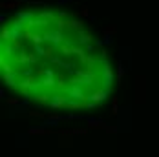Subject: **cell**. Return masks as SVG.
<instances>
[{
	"label": "cell",
	"mask_w": 159,
	"mask_h": 157,
	"mask_svg": "<svg viewBox=\"0 0 159 157\" xmlns=\"http://www.w3.org/2000/svg\"><path fill=\"white\" fill-rule=\"evenodd\" d=\"M99 66H101V80H103V88L112 90L113 82H115V75H113L110 60H99Z\"/></svg>",
	"instance_id": "cell-1"
},
{
	"label": "cell",
	"mask_w": 159,
	"mask_h": 157,
	"mask_svg": "<svg viewBox=\"0 0 159 157\" xmlns=\"http://www.w3.org/2000/svg\"><path fill=\"white\" fill-rule=\"evenodd\" d=\"M66 91V99H70V101H79V102H84V101H88V95L84 93L82 86L73 80H70V84L64 88Z\"/></svg>",
	"instance_id": "cell-2"
},
{
	"label": "cell",
	"mask_w": 159,
	"mask_h": 157,
	"mask_svg": "<svg viewBox=\"0 0 159 157\" xmlns=\"http://www.w3.org/2000/svg\"><path fill=\"white\" fill-rule=\"evenodd\" d=\"M44 38L51 44L53 49H61L64 46V33L61 29H57V27H53V29L50 27V29L44 33Z\"/></svg>",
	"instance_id": "cell-3"
},
{
	"label": "cell",
	"mask_w": 159,
	"mask_h": 157,
	"mask_svg": "<svg viewBox=\"0 0 159 157\" xmlns=\"http://www.w3.org/2000/svg\"><path fill=\"white\" fill-rule=\"evenodd\" d=\"M71 80L81 84V86H92L95 82V71L93 69H79Z\"/></svg>",
	"instance_id": "cell-4"
},
{
	"label": "cell",
	"mask_w": 159,
	"mask_h": 157,
	"mask_svg": "<svg viewBox=\"0 0 159 157\" xmlns=\"http://www.w3.org/2000/svg\"><path fill=\"white\" fill-rule=\"evenodd\" d=\"M110 95H112V90L101 88V90H95L93 93L88 95V101H90V102H95V104H101V102H104Z\"/></svg>",
	"instance_id": "cell-5"
},
{
	"label": "cell",
	"mask_w": 159,
	"mask_h": 157,
	"mask_svg": "<svg viewBox=\"0 0 159 157\" xmlns=\"http://www.w3.org/2000/svg\"><path fill=\"white\" fill-rule=\"evenodd\" d=\"M24 22H20L18 18L15 20V22H11V26H9V29H11V37H13V42H18V40H22V37H24Z\"/></svg>",
	"instance_id": "cell-6"
},
{
	"label": "cell",
	"mask_w": 159,
	"mask_h": 157,
	"mask_svg": "<svg viewBox=\"0 0 159 157\" xmlns=\"http://www.w3.org/2000/svg\"><path fill=\"white\" fill-rule=\"evenodd\" d=\"M66 102H68L66 97H62V95H51V101L48 102V106H50L51 110H57V108L66 106Z\"/></svg>",
	"instance_id": "cell-7"
},
{
	"label": "cell",
	"mask_w": 159,
	"mask_h": 157,
	"mask_svg": "<svg viewBox=\"0 0 159 157\" xmlns=\"http://www.w3.org/2000/svg\"><path fill=\"white\" fill-rule=\"evenodd\" d=\"M66 27H68V29H71V31H77L79 33V31H84V22L73 18V20H68L66 22Z\"/></svg>",
	"instance_id": "cell-8"
},
{
	"label": "cell",
	"mask_w": 159,
	"mask_h": 157,
	"mask_svg": "<svg viewBox=\"0 0 159 157\" xmlns=\"http://www.w3.org/2000/svg\"><path fill=\"white\" fill-rule=\"evenodd\" d=\"M37 15L35 13H31V11H24V13H17V18L20 20V22H24L26 26H30L31 24V20L35 18Z\"/></svg>",
	"instance_id": "cell-9"
},
{
	"label": "cell",
	"mask_w": 159,
	"mask_h": 157,
	"mask_svg": "<svg viewBox=\"0 0 159 157\" xmlns=\"http://www.w3.org/2000/svg\"><path fill=\"white\" fill-rule=\"evenodd\" d=\"M77 42L82 46H90V42H92V35L90 33H86V31H79L77 33Z\"/></svg>",
	"instance_id": "cell-10"
},
{
	"label": "cell",
	"mask_w": 159,
	"mask_h": 157,
	"mask_svg": "<svg viewBox=\"0 0 159 157\" xmlns=\"http://www.w3.org/2000/svg\"><path fill=\"white\" fill-rule=\"evenodd\" d=\"M38 82H40L42 88H59V84H57L59 80H57L55 77H44V79H40Z\"/></svg>",
	"instance_id": "cell-11"
},
{
	"label": "cell",
	"mask_w": 159,
	"mask_h": 157,
	"mask_svg": "<svg viewBox=\"0 0 159 157\" xmlns=\"http://www.w3.org/2000/svg\"><path fill=\"white\" fill-rule=\"evenodd\" d=\"M61 55H64V57L75 55V46H73V44H70V42H66V44L61 48Z\"/></svg>",
	"instance_id": "cell-12"
},
{
	"label": "cell",
	"mask_w": 159,
	"mask_h": 157,
	"mask_svg": "<svg viewBox=\"0 0 159 157\" xmlns=\"http://www.w3.org/2000/svg\"><path fill=\"white\" fill-rule=\"evenodd\" d=\"M61 68H62L64 71H68V73H73V75L79 71V69H77V66H75V62H62V64H61Z\"/></svg>",
	"instance_id": "cell-13"
},
{
	"label": "cell",
	"mask_w": 159,
	"mask_h": 157,
	"mask_svg": "<svg viewBox=\"0 0 159 157\" xmlns=\"http://www.w3.org/2000/svg\"><path fill=\"white\" fill-rule=\"evenodd\" d=\"M33 51L37 55V59H44V57H48V49L42 48V46H33Z\"/></svg>",
	"instance_id": "cell-14"
},
{
	"label": "cell",
	"mask_w": 159,
	"mask_h": 157,
	"mask_svg": "<svg viewBox=\"0 0 159 157\" xmlns=\"http://www.w3.org/2000/svg\"><path fill=\"white\" fill-rule=\"evenodd\" d=\"M46 38H44V33H33V37H31V42L35 46H42V42H44Z\"/></svg>",
	"instance_id": "cell-15"
},
{
	"label": "cell",
	"mask_w": 159,
	"mask_h": 157,
	"mask_svg": "<svg viewBox=\"0 0 159 157\" xmlns=\"http://www.w3.org/2000/svg\"><path fill=\"white\" fill-rule=\"evenodd\" d=\"M50 62H51V64H59V66H61V64H62V60H61V53L51 55V57H50Z\"/></svg>",
	"instance_id": "cell-16"
},
{
	"label": "cell",
	"mask_w": 159,
	"mask_h": 157,
	"mask_svg": "<svg viewBox=\"0 0 159 157\" xmlns=\"http://www.w3.org/2000/svg\"><path fill=\"white\" fill-rule=\"evenodd\" d=\"M38 75H44V77H55V71H53V69H50V68H46V69L38 71Z\"/></svg>",
	"instance_id": "cell-17"
},
{
	"label": "cell",
	"mask_w": 159,
	"mask_h": 157,
	"mask_svg": "<svg viewBox=\"0 0 159 157\" xmlns=\"http://www.w3.org/2000/svg\"><path fill=\"white\" fill-rule=\"evenodd\" d=\"M18 4H20V2H18V0H15V2H7V4L4 2V4H2V7H7V9H13V7H17Z\"/></svg>",
	"instance_id": "cell-18"
},
{
	"label": "cell",
	"mask_w": 159,
	"mask_h": 157,
	"mask_svg": "<svg viewBox=\"0 0 159 157\" xmlns=\"http://www.w3.org/2000/svg\"><path fill=\"white\" fill-rule=\"evenodd\" d=\"M112 42H113L112 35H104V40H103V44H112Z\"/></svg>",
	"instance_id": "cell-19"
},
{
	"label": "cell",
	"mask_w": 159,
	"mask_h": 157,
	"mask_svg": "<svg viewBox=\"0 0 159 157\" xmlns=\"http://www.w3.org/2000/svg\"><path fill=\"white\" fill-rule=\"evenodd\" d=\"M123 73H124V66H123V64H119V69H117V79H121V77H123Z\"/></svg>",
	"instance_id": "cell-20"
},
{
	"label": "cell",
	"mask_w": 159,
	"mask_h": 157,
	"mask_svg": "<svg viewBox=\"0 0 159 157\" xmlns=\"http://www.w3.org/2000/svg\"><path fill=\"white\" fill-rule=\"evenodd\" d=\"M7 102H9V104H13V106H15V104H20L18 99H7Z\"/></svg>",
	"instance_id": "cell-21"
},
{
	"label": "cell",
	"mask_w": 159,
	"mask_h": 157,
	"mask_svg": "<svg viewBox=\"0 0 159 157\" xmlns=\"http://www.w3.org/2000/svg\"><path fill=\"white\" fill-rule=\"evenodd\" d=\"M81 13H82L84 17H88V7H82V9H81Z\"/></svg>",
	"instance_id": "cell-22"
},
{
	"label": "cell",
	"mask_w": 159,
	"mask_h": 157,
	"mask_svg": "<svg viewBox=\"0 0 159 157\" xmlns=\"http://www.w3.org/2000/svg\"><path fill=\"white\" fill-rule=\"evenodd\" d=\"M86 51H88V53H92V51H93V46H92V44H90V46H86Z\"/></svg>",
	"instance_id": "cell-23"
},
{
	"label": "cell",
	"mask_w": 159,
	"mask_h": 157,
	"mask_svg": "<svg viewBox=\"0 0 159 157\" xmlns=\"http://www.w3.org/2000/svg\"><path fill=\"white\" fill-rule=\"evenodd\" d=\"M66 2H70V0H59V4H66Z\"/></svg>",
	"instance_id": "cell-24"
},
{
	"label": "cell",
	"mask_w": 159,
	"mask_h": 157,
	"mask_svg": "<svg viewBox=\"0 0 159 157\" xmlns=\"http://www.w3.org/2000/svg\"><path fill=\"white\" fill-rule=\"evenodd\" d=\"M18 2H26V0H18Z\"/></svg>",
	"instance_id": "cell-25"
}]
</instances>
